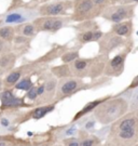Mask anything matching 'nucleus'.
Listing matches in <instances>:
<instances>
[{"mask_svg": "<svg viewBox=\"0 0 138 146\" xmlns=\"http://www.w3.org/2000/svg\"><path fill=\"white\" fill-rule=\"evenodd\" d=\"M37 89L35 88H31L29 91H28V93H27V98H28L29 100H35L37 98Z\"/></svg>", "mask_w": 138, "mask_h": 146, "instance_id": "393cba45", "label": "nucleus"}, {"mask_svg": "<svg viewBox=\"0 0 138 146\" xmlns=\"http://www.w3.org/2000/svg\"><path fill=\"white\" fill-rule=\"evenodd\" d=\"M31 87H33V83H31L30 79H24L21 82H18L15 86V88L18 90H30Z\"/></svg>", "mask_w": 138, "mask_h": 146, "instance_id": "f8f14e48", "label": "nucleus"}, {"mask_svg": "<svg viewBox=\"0 0 138 146\" xmlns=\"http://www.w3.org/2000/svg\"><path fill=\"white\" fill-rule=\"evenodd\" d=\"M54 86H55L54 81H49V82L47 83V86H44V87H45V89H47L48 91H51V90L54 89Z\"/></svg>", "mask_w": 138, "mask_h": 146, "instance_id": "c85d7f7f", "label": "nucleus"}, {"mask_svg": "<svg viewBox=\"0 0 138 146\" xmlns=\"http://www.w3.org/2000/svg\"><path fill=\"white\" fill-rule=\"evenodd\" d=\"M25 36H31L34 34V26L33 25H26L24 30H23Z\"/></svg>", "mask_w": 138, "mask_h": 146, "instance_id": "5701e85b", "label": "nucleus"}, {"mask_svg": "<svg viewBox=\"0 0 138 146\" xmlns=\"http://www.w3.org/2000/svg\"><path fill=\"white\" fill-rule=\"evenodd\" d=\"M137 86H138V76H137L136 78H135V80L132 82L131 87H132V88H134V87H137Z\"/></svg>", "mask_w": 138, "mask_h": 146, "instance_id": "7c9ffc66", "label": "nucleus"}, {"mask_svg": "<svg viewBox=\"0 0 138 146\" xmlns=\"http://www.w3.org/2000/svg\"><path fill=\"white\" fill-rule=\"evenodd\" d=\"M128 107H130L131 112H138V87L135 88L134 91L132 92Z\"/></svg>", "mask_w": 138, "mask_h": 146, "instance_id": "0eeeda50", "label": "nucleus"}, {"mask_svg": "<svg viewBox=\"0 0 138 146\" xmlns=\"http://www.w3.org/2000/svg\"><path fill=\"white\" fill-rule=\"evenodd\" d=\"M0 127H1V129H9V128L11 127V121L8 119V118H1L0 119Z\"/></svg>", "mask_w": 138, "mask_h": 146, "instance_id": "412c9836", "label": "nucleus"}, {"mask_svg": "<svg viewBox=\"0 0 138 146\" xmlns=\"http://www.w3.org/2000/svg\"><path fill=\"white\" fill-rule=\"evenodd\" d=\"M100 103H102V101H95V102L89 103V104H87L86 106H85L83 109H82V111H81L79 114H77V116L75 117V120H76V119H78V118H81L82 116H84L86 113H89V112H91V111H93V109L97 107Z\"/></svg>", "mask_w": 138, "mask_h": 146, "instance_id": "6e6552de", "label": "nucleus"}, {"mask_svg": "<svg viewBox=\"0 0 138 146\" xmlns=\"http://www.w3.org/2000/svg\"><path fill=\"white\" fill-rule=\"evenodd\" d=\"M93 39H94V33H91V31H87V33L83 34V36H82L83 41H91Z\"/></svg>", "mask_w": 138, "mask_h": 146, "instance_id": "b1692460", "label": "nucleus"}, {"mask_svg": "<svg viewBox=\"0 0 138 146\" xmlns=\"http://www.w3.org/2000/svg\"><path fill=\"white\" fill-rule=\"evenodd\" d=\"M128 109L130 107L125 99H111L100 103L94 111V116L100 124L108 125L125 116Z\"/></svg>", "mask_w": 138, "mask_h": 146, "instance_id": "f03ea898", "label": "nucleus"}, {"mask_svg": "<svg viewBox=\"0 0 138 146\" xmlns=\"http://www.w3.org/2000/svg\"><path fill=\"white\" fill-rule=\"evenodd\" d=\"M54 24H55V20L45 21L43 24V29L44 30H54Z\"/></svg>", "mask_w": 138, "mask_h": 146, "instance_id": "a211bd4d", "label": "nucleus"}, {"mask_svg": "<svg viewBox=\"0 0 138 146\" xmlns=\"http://www.w3.org/2000/svg\"><path fill=\"white\" fill-rule=\"evenodd\" d=\"M0 86H1V83H0Z\"/></svg>", "mask_w": 138, "mask_h": 146, "instance_id": "c9c22d12", "label": "nucleus"}, {"mask_svg": "<svg viewBox=\"0 0 138 146\" xmlns=\"http://www.w3.org/2000/svg\"><path fill=\"white\" fill-rule=\"evenodd\" d=\"M54 109L53 106H45V107H40V108H37L36 111L34 112V118L35 119H40V118L44 117L48 113L52 112Z\"/></svg>", "mask_w": 138, "mask_h": 146, "instance_id": "1a4fd4ad", "label": "nucleus"}, {"mask_svg": "<svg viewBox=\"0 0 138 146\" xmlns=\"http://www.w3.org/2000/svg\"><path fill=\"white\" fill-rule=\"evenodd\" d=\"M12 55H4L0 58V66L1 67H7L9 65V63L11 61Z\"/></svg>", "mask_w": 138, "mask_h": 146, "instance_id": "6ab92c4d", "label": "nucleus"}, {"mask_svg": "<svg viewBox=\"0 0 138 146\" xmlns=\"http://www.w3.org/2000/svg\"><path fill=\"white\" fill-rule=\"evenodd\" d=\"M92 7H93V3H92L91 0H83L78 7V11L80 13H86L91 10Z\"/></svg>", "mask_w": 138, "mask_h": 146, "instance_id": "9b49d317", "label": "nucleus"}, {"mask_svg": "<svg viewBox=\"0 0 138 146\" xmlns=\"http://www.w3.org/2000/svg\"><path fill=\"white\" fill-rule=\"evenodd\" d=\"M123 62H124V58L122 55H117L116 57H113L111 62H110L109 64V66L111 69H119V68H121L123 67Z\"/></svg>", "mask_w": 138, "mask_h": 146, "instance_id": "9d476101", "label": "nucleus"}, {"mask_svg": "<svg viewBox=\"0 0 138 146\" xmlns=\"http://www.w3.org/2000/svg\"><path fill=\"white\" fill-rule=\"evenodd\" d=\"M0 37L3 39H10L12 37V30L8 27H4V28L0 29Z\"/></svg>", "mask_w": 138, "mask_h": 146, "instance_id": "f3484780", "label": "nucleus"}, {"mask_svg": "<svg viewBox=\"0 0 138 146\" xmlns=\"http://www.w3.org/2000/svg\"><path fill=\"white\" fill-rule=\"evenodd\" d=\"M93 145H94V141L92 139H86L81 143V146H93Z\"/></svg>", "mask_w": 138, "mask_h": 146, "instance_id": "bb28decb", "label": "nucleus"}, {"mask_svg": "<svg viewBox=\"0 0 138 146\" xmlns=\"http://www.w3.org/2000/svg\"><path fill=\"white\" fill-rule=\"evenodd\" d=\"M110 146H136L138 144V112L123 116L112 126Z\"/></svg>", "mask_w": 138, "mask_h": 146, "instance_id": "f257e3e1", "label": "nucleus"}, {"mask_svg": "<svg viewBox=\"0 0 138 146\" xmlns=\"http://www.w3.org/2000/svg\"><path fill=\"white\" fill-rule=\"evenodd\" d=\"M21 15L20 14H11L7 17V22L8 23H13V22H17L21 20Z\"/></svg>", "mask_w": 138, "mask_h": 146, "instance_id": "4be33fe9", "label": "nucleus"}, {"mask_svg": "<svg viewBox=\"0 0 138 146\" xmlns=\"http://www.w3.org/2000/svg\"><path fill=\"white\" fill-rule=\"evenodd\" d=\"M127 14H128L127 8H118L117 10L110 15L109 19L112 22H121L122 20H124L127 16Z\"/></svg>", "mask_w": 138, "mask_h": 146, "instance_id": "20e7f679", "label": "nucleus"}, {"mask_svg": "<svg viewBox=\"0 0 138 146\" xmlns=\"http://www.w3.org/2000/svg\"><path fill=\"white\" fill-rule=\"evenodd\" d=\"M78 133V127L76 125H71L69 126L67 128H65V129H63L61 132H59V138L63 139V138H71V136H73L75 134Z\"/></svg>", "mask_w": 138, "mask_h": 146, "instance_id": "423d86ee", "label": "nucleus"}, {"mask_svg": "<svg viewBox=\"0 0 138 146\" xmlns=\"http://www.w3.org/2000/svg\"><path fill=\"white\" fill-rule=\"evenodd\" d=\"M136 146H138V144H137V145H136Z\"/></svg>", "mask_w": 138, "mask_h": 146, "instance_id": "f704fd0d", "label": "nucleus"}, {"mask_svg": "<svg viewBox=\"0 0 138 146\" xmlns=\"http://www.w3.org/2000/svg\"><path fill=\"white\" fill-rule=\"evenodd\" d=\"M20 77H21V74H20V72H17V71L11 72V74L7 77L6 81H7L8 83H14V82H16L18 79H20Z\"/></svg>", "mask_w": 138, "mask_h": 146, "instance_id": "dca6fc26", "label": "nucleus"}, {"mask_svg": "<svg viewBox=\"0 0 138 146\" xmlns=\"http://www.w3.org/2000/svg\"><path fill=\"white\" fill-rule=\"evenodd\" d=\"M45 91V87L44 86H40L38 89H37V94L38 95H41V94H43V92Z\"/></svg>", "mask_w": 138, "mask_h": 146, "instance_id": "c756f323", "label": "nucleus"}, {"mask_svg": "<svg viewBox=\"0 0 138 146\" xmlns=\"http://www.w3.org/2000/svg\"><path fill=\"white\" fill-rule=\"evenodd\" d=\"M78 56H79V53L78 52H69V53H66L65 55H63L62 60L64 63H69V62L75 61Z\"/></svg>", "mask_w": 138, "mask_h": 146, "instance_id": "4468645a", "label": "nucleus"}, {"mask_svg": "<svg viewBox=\"0 0 138 146\" xmlns=\"http://www.w3.org/2000/svg\"><path fill=\"white\" fill-rule=\"evenodd\" d=\"M86 67V61L85 60H79L75 63V68L77 70H82Z\"/></svg>", "mask_w": 138, "mask_h": 146, "instance_id": "aec40b11", "label": "nucleus"}, {"mask_svg": "<svg viewBox=\"0 0 138 146\" xmlns=\"http://www.w3.org/2000/svg\"><path fill=\"white\" fill-rule=\"evenodd\" d=\"M116 33L120 36H126L130 33V26L128 24H121L116 27Z\"/></svg>", "mask_w": 138, "mask_h": 146, "instance_id": "ddd939ff", "label": "nucleus"}, {"mask_svg": "<svg viewBox=\"0 0 138 146\" xmlns=\"http://www.w3.org/2000/svg\"><path fill=\"white\" fill-rule=\"evenodd\" d=\"M95 126V120H89V121H86L85 122V125L83 126V128L85 130H90V129H92Z\"/></svg>", "mask_w": 138, "mask_h": 146, "instance_id": "a878e982", "label": "nucleus"}, {"mask_svg": "<svg viewBox=\"0 0 138 146\" xmlns=\"http://www.w3.org/2000/svg\"><path fill=\"white\" fill-rule=\"evenodd\" d=\"M2 47H3V44H2V42H1V41H0V50L2 49Z\"/></svg>", "mask_w": 138, "mask_h": 146, "instance_id": "473e14b6", "label": "nucleus"}, {"mask_svg": "<svg viewBox=\"0 0 138 146\" xmlns=\"http://www.w3.org/2000/svg\"><path fill=\"white\" fill-rule=\"evenodd\" d=\"M134 1H138V0H134Z\"/></svg>", "mask_w": 138, "mask_h": 146, "instance_id": "72a5a7b5", "label": "nucleus"}, {"mask_svg": "<svg viewBox=\"0 0 138 146\" xmlns=\"http://www.w3.org/2000/svg\"><path fill=\"white\" fill-rule=\"evenodd\" d=\"M67 146H81V143L77 140H70L67 143Z\"/></svg>", "mask_w": 138, "mask_h": 146, "instance_id": "cd10ccee", "label": "nucleus"}, {"mask_svg": "<svg viewBox=\"0 0 138 146\" xmlns=\"http://www.w3.org/2000/svg\"><path fill=\"white\" fill-rule=\"evenodd\" d=\"M63 10V6L61 3H56V4H53L49 8V14H52V15H55V14H58V13H61Z\"/></svg>", "mask_w": 138, "mask_h": 146, "instance_id": "2eb2a0df", "label": "nucleus"}, {"mask_svg": "<svg viewBox=\"0 0 138 146\" xmlns=\"http://www.w3.org/2000/svg\"><path fill=\"white\" fill-rule=\"evenodd\" d=\"M77 88H78V81H76V80H68L67 82H65L61 87V93L63 95L70 94Z\"/></svg>", "mask_w": 138, "mask_h": 146, "instance_id": "39448f33", "label": "nucleus"}, {"mask_svg": "<svg viewBox=\"0 0 138 146\" xmlns=\"http://www.w3.org/2000/svg\"><path fill=\"white\" fill-rule=\"evenodd\" d=\"M0 100H1L3 107H14V106H18L20 104H22L21 100L15 98L10 91L2 92L0 94Z\"/></svg>", "mask_w": 138, "mask_h": 146, "instance_id": "7ed1b4c3", "label": "nucleus"}, {"mask_svg": "<svg viewBox=\"0 0 138 146\" xmlns=\"http://www.w3.org/2000/svg\"><path fill=\"white\" fill-rule=\"evenodd\" d=\"M94 2L95 3H102V2H104V0H94Z\"/></svg>", "mask_w": 138, "mask_h": 146, "instance_id": "2f4dec72", "label": "nucleus"}]
</instances>
